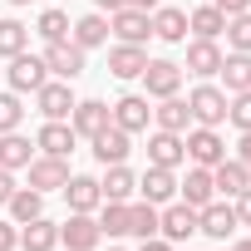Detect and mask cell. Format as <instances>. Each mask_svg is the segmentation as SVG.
I'll use <instances>...</instances> for the list:
<instances>
[{"label": "cell", "instance_id": "6da1fadb", "mask_svg": "<svg viewBox=\"0 0 251 251\" xmlns=\"http://www.w3.org/2000/svg\"><path fill=\"white\" fill-rule=\"evenodd\" d=\"M187 108H192V123H202V128H222L231 99H226L222 84H197V89L187 94Z\"/></svg>", "mask_w": 251, "mask_h": 251}, {"label": "cell", "instance_id": "7a4b0ae2", "mask_svg": "<svg viewBox=\"0 0 251 251\" xmlns=\"http://www.w3.org/2000/svg\"><path fill=\"white\" fill-rule=\"evenodd\" d=\"M84 54H89V50H79L74 40H54V45H45V54H40V59H45L50 79H69V84H74V79L89 69V59H84Z\"/></svg>", "mask_w": 251, "mask_h": 251}, {"label": "cell", "instance_id": "3957f363", "mask_svg": "<svg viewBox=\"0 0 251 251\" xmlns=\"http://www.w3.org/2000/svg\"><path fill=\"white\" fill-rule=\"evenodd\" d=\"M108 35H113L118 45H148V40H153V15L138 10V5H123V10L108 15Z\"/></svg>", "mask_w": 251, "mask_h": 251}, {"label": "cell", "instance_id": "277c9868", "mask_svg": "<svg viewBox=\"0 0 251 251\" xmlns=\"http://www.w3.org/2000/svg\"><path fill=\"white\" fill-rule=\"evenodd\" d=\"M138 79H143L148 99H173V94L182 89V64H173V59H148Z\"/></svg>", "mask_w": 251, "mask_h": 251}, {"label": "cell", "instance_id": "5b68a950", "mask_svg": "<svg viewBox=\"0 0 251 251\" xmlns=\"http://www.w3.org/2000/svg\"><path fill=\"white\" fill-rule=\"evenodd\" d=\"M236 226H241V222H236V207H231V202H217V197H212L207 207H197V231H207L212 241H231Z\"/></svg>", "mask_w": 251, "mask_h": 251}, {"label": "cell", "instance_id": "8992f818", "mask_svg": "<svg viewBox=\"0 0 251 251\" xmlns=\"http://www.w3.org/2000/svg\"><path fill=\"white\" fill-rule=\"evenodd\" d=\"M182 148H187V158H192L197 168H217V163L226 158V143H222V133H217V128H202V123H197V128L182 138Z\"/></svg>", "mask_w": 251, "mask_h": 251}, {"label": "cell", "instance_id": "52a82bcc", "mask_svg": "<svg viewBox=\"0 0 251 251\" xmlns=\"http://www.w3.org/2000/svg\"><path fill=\"white\" fill-rule=\"evenodd\" d=\"M74 89H69V79H45L40 89H35V108L45 113V118H69L74 113Z\"/></svg>", "mask_w": 251, "mask_h": 251}, {"label": "cell", "instance_id": "ba28073f", "mask_svg": "<svg viewBox=\"0 0 251 251\" xmlns=\"http://www.w3.org/2000/svg\"><path fill=\"white\" fill-rule=\"evenodd\" d=\"M192 231H197V207H187V202H168V207L158 212V236H163V241L177 246V241H187Z\"/></svg>", "mask_w": 251, "mask_h": 251}, {"label": "cell", "instance_id": "9c48e42d", "mask_svg": "<svg viewBox=\"0 0 251 251\" xmlns=\"http://www.w3.org/2000/svg\"><path fill=\"white\" fill-rule=\"evenodd\" d=\"M59 241H64L69 251H94V246L103 241L99 217H94V212H69V222L59 226Z\"/></svg>", "mask_w": 251, "mask_h": 251}, {"label": "cell", "instance_id": "30bf717a", "mask_svg": "<svg viewBox=\"0 0 251 251\" xmlns=\"http://www.w3.org/2000/svg\"><path fill=\"white\" fill-rule=\"evenodd\" d=\"M113 123V108L103 103V99H79L74 103V113H69V128L79 133V138H94V133H103Z\"/></svg>", "mask_w": 251, "mask_h": 251}, {"label": "cell", "instance_id": "8fae6325", "mask_svg": "<svg viewBox=\"0 0 251 251\" xmlns=\"http://www.w3.org/2000/svg\"><path fill=\"white\" fill-rule=\"evenodd\" d=\"M187 163V148H182V133H168V128H158V133H148V168H182Z\"/></svg>", "mask_w": 251, "mask_h": 251}, {"label": "cell", "instance_id": "7c38bea8", "mask_svg": "<svg viewBox=\"0 0 251 251\" xmlns=\"http://www.w3.org/2000/svg\"><path fill=\"white\" fill-rule=\"evenodd\" d=\"M64 182H69V158H50V153L30 158V187L35 192H59Z\"/></svg>", "mask_w": 251, "mask_h": 251}, {"label": "cell", "instance_id": "4fadbf2b", "mask_svg": "<svg viewBox=\"0 0 251 251\" xmlns=\"http://www.w3.org/2000/svg\"><path fill=\"white\" fill-rule=\"evenodd\" d=\"M89 143H94V158H99L103 168H113V163H128V153H133V133H123L118 123H108V128H103V133H94Z\"/></svg>", "mask_w": 251, "mask_h": 251}, {"label": "cell", "instance_id": "5bb4252c", "mask_svg": "<svg viewBox=\"0 0 251 251\" xmlns=\"http://www.w3.org/2000/svg\"><path fill=\"white\" fill-rule=\"evenodd\" d=\"M74 143H79V133L69 128V118H45V128L35 133V148L50 153V158H69Z\"/></svg>", "mask_w": 251, "mask_h": 251}, {"label": "cell", "instance_id": "9a60e30c", "mask_svg": "<svg viewBox=\"0 0 251 251\" xmlns=\"http://www.w3.org/2000/svg\"><path fill=\"white\" fill-rule=\"evenodd\" d=\"M5 79H10V89H15V94H35V89L50 79V69H45V59H40V54H15V59H10V69H5Z\"/></svg>", "mask_w": 251, "mask_h": 251}, {"label": "cell", "instance_id": "2e32d148", "mask_svg": "<svg viewBox=\"0 0 251 251\" xmlns=\"http://www.w3.org/2000/svg\"><path fill=\"white\" fill-rule=\"evenodd\" d=\"M138 197L153 202V207H168V202L177 197V173H173V168H148V173L138 177Z\"/></svg>", "mask_w": 251, "mask_h": 251}, {"label": "cell", "instance_id": "e0dca14e", "mask_svg": "<svg viewBox=\"0 0 251 251\" xmlns=\"http://www.w3.org/2000/svg\"><path fill=\"white\" fill-rule=\"evenodd\" d=\"M148 118H153L148 94H123V99L113 103V123H118L123 133H143V128H148Z\"/></svg>", "mask_w": 251, "mask_h": 251}, {"label": "cell", "instance_id": "ac0fdd59", "mask_svg": "<svg viewBox=\"0 0 251 251\" xmlns=\"http://www.w3.org/2000/svg\"><path fill=\"white\" fill-rule=\"evenodd\" d=\"M212 187H217L222 197H236V192L251 187V168H246L241 158H222V163L212 168Z\"/></svg>", "mask_w": 251, "mask_h": 251}, {"label": "cell", "instance_id": "d6986e66", "mask_svg": "<svg viewBox=\"0 0 251 251\" xmlns=\"http://www.w3.org/2000/svg\"><path fill=\"white\" fill-rule=\"evenodd\" d=\"M59 192H64L69 212H99V207H103V192H99V177H74V173H69V182H64Z\"/></svg>", "mask_w": 251, "mask_h": 251}, {"label": "cell", "instance_id": "ffe728a7", "mask_svg": "<svg viewBox=\"0 0 251 251\" xmlns=\"http://www.w3.org/2000/svg\"><path fill=\"white\" fill-rule=\"evenodd\" d=\"M153 35H158L163 45H187V10L158 5V10H153Z\"/></svg>", "mask_w": 251, "mask_h": 251}, {"label": "cell", "instance_id": "44dd1931", "mask_svg": "<svg viewBox=\"0 0 251 251\" xmlns=\"http://www.w3.org/2000/svg\"><path fill=\"white\" fill-rule=\"evenodd\" d=\"M187 74H197V79H212L217 69H222V45L217 40H192L187 45V64H182Z\"/></svg>", "mask_w": 251, "mask_h": 251}, {"label": "cell", "instance_id": "7402d4cb", "mask_svg": "<svg viewBox=\"0 0 251 251\" xmlns=\"http://www.w3.org/2000/svg\"><path fill=\"white\" fill-rule=\"evenodd\" d=\"M143 64H148V50L143 45H113L108 50V74L113 79H138Z\"/></svg>", "mask_w": 251, "mask_h": 251}, {"label": "cell", "instance_id": "603a6c76", "mask_svg": "<svg viewBox=\"0 0 251 251\" xmlns=\"http://www.w3.org/2000/svg\"><path fill=\"white\" fill-rule=\"evenodd\" d=\"M177 192H182V202H187V207H207V202L217 197V187H212V168H197V163H192V168H187V177L177 182Z\"/></svg>", "mask_w": 251, "mask_h": 251}, {"label": "cell", "instance_id": "cb8c5ba5", "mask_svg": "<svg viewBox=\"0 0 251 251\" xmlns=\"http://www.w3.org/2000/svg\"><path fill=\"white\" fill-rule=\"evenodd\" d=\"M99 192H103V202H128V197L138 192V177L128 173V163H113V168L99 177Z\"/></svg>", "mask_w": 251, "mask_h": 251}, {"label": "cell", "instance_id": "d4e9b609", "mask_svg": "<svg viewBox=\"0 0 251 251\" xmlns=\"http://www.w3.org/2000/svg\"><path fill=\"white\" fill-rule=\"evenodd\" d=\"M153 123L158 128H168V133H187L192 128V108H187V99H158V108H153Z\"/></svg>", "mask_w": 251, "mask_h": 251}, {"label": "cell", "instance_id": "484cf974", "mask_svg": "<svg viewBox=\"0 0 251 251\" xmlns=\"http://www.w3.org/2000/svg\"><path fill=\"white\" fill-rule=\"evenodd\" d=\"M217 74H222V89L226 94H246L251 89V54H236V50L222 54V69Z\"/></svg>", "mask_w": 251, "mask_h": 251}, {"label": "cell", "instance_id": "4316f807", "mask_svg": "<svg viewBox=\"0 0 251 251\" xmlns=\"http://www.w3.org/2000/svg\"><path fill=\"white\" fill-rule=\"evenodd\" d=\"M69 40L79 45V50H99L103 40H108V20L94 10V15H79L74 25H69Z\"/></svg>", "mask_w": 251, "mask_h": 251}, {"label": "cell", "instance_id": "83f0119b", "mask_svg": "<svg viewBox=\"0 0 251 251\" xmlns=\"http://www.w3.org/2000/svg\"><path fill=\"white\" fill-rule=\"evenodd\" d=\"M5 207H10V222H15V226H25V222L45 217V192H35V187H15Z\"/></svg>", "mask_w": 251, "mask_h": 251}, {"label": "cell", "instance_id": "f1b7e54d", "mask_svg": "<svg viewBox=\"0 0 251 251\" xmlns=\"http://www.w3.org/2000/svg\"><path fill=\"white\" fill-rule=\"evenodd\" d=\"M20 246H25V251H54V246H59V226H54L50 217H35V222L20 226Z\"/></svg>", "mask_w": 251, "mask_h": 251}, {"label": "cell", "instance_id": "f546056e", "mask_svg": "<svg viewBox=\"0 0 251 251\" xmlns=\"http://www.w3.org/2000/svg\"><path fill=\"white\" fill-rule=\"evenodd\" d=\"M30 158H35V143H30V138H20V133H0V168L20 173V168H30Z\"/></svg>", "mask_w": 251, "mask_h": 251}, {"label": "cell", "instance_id": "4dcf8cb0", "mask_svg": "<svg viewBox=\"0 0 251 251\" xmlns=\"http://www.w3.org/2000/svg\"><path fill=\"white\" fill-rule=\"evenodd\" d=\"M187 30H192L197 40H217V35L226 30V15H222L217 5H197V10L187 15Z\"/></svg>", "mask_w": 251, "mask_h": 251}, {"label": "cell", "instance_id": "1f68e13d", "mask_svg": "<svg viewBox=\"0 0 251 251\" xmlns=\"http://www.w3.org/2000/svg\"><path fill=\"white\" fill-rule=\"evenodd\" d=\"M128 236H138V241L158 236V207L153 202H133L128 207Z\"/></svg>", "mask_w": 251, "mask_h": 251}, {"label": "cell", "instance_id": "d6a6232c", "mask_svg": "<svg viewBox=\"0 0 251 251\" xmlns=\"http://www.w3.org/2000/svg\"><path fill=\"white\" fill-rule=\"evenodd\" d=\"M25 45H30V30H25L20 20H0V59L25 54Z\"/></svg>", "mask_w": 251, "mask_h": 251}, {"label": "cell", "instance_id": "836d02e7", "mask_svg": "<svg viewBox=\"0 0 251 251\" xmlns=\"http://www.w3.org/2000/svg\"><path fill=\"white\" fill-rule=\"evenodd\" d=\"M99 231H103V236H128V202H103Z\"/></svg>", "mask_w": 251, "mask_h": 251}, {"label": "cell", "instance_id": "e575fe53", "mask_svg": "<svg viewBox=\"0 0 251 251\" xmlns=\"http://www.w3.org/2000/svg\"><path fill=\"white\" fill-rule=\"evenodd\" d=\"M222 35H226V45H231L236 54H251V10H241V15H231Z\"/></svg>", "mask_w": 251, "mask_h": 251}, {"label": "cell", "instance_id": "d590c367", "mask_svg": "<svg viewBox=\"0 0 251 251\" xmlns=\"http://www.w3.org/2000/svg\"><path fill=\"white\" fill-rule=\"evenodd\" d=\"M35 30H40V40H45V45H54V40H69V15H64V10H45Z\"/></svg>", "mask_w": 251, "mask_h": 251}, {"label": "cell", "instance_id": "8d00e7d4", "mask_svg": "<svg viewBox=\"0 0 251 251\" xmlns=\"http://www.w3.org/2000/svg\"><path fill=\"white\" fill-rule=\"evenodd\" d=\"M20 118H25L20 94H15V89H10V94H0V133H15V128H20Z\"/></svg>", "mask_w": 251, "mask_h": 251}, {"label": "cell", "instance_id": "74e56055", "mask_svg": "<svg viewBox=\"0 0 251 251\" xmlns=\"http://www.w3.org/2000/svg\"><path fill=\"white\" fill-rule=\"evenodd\" d=\"M226 118L236 123L241 133H251V89H246V94H231V108H226Z\"/></svg>", "mask_w": 251, "mask_h": 251}, {"label": "cell", "instance_id": "f35d334b", "mask_svg": "<svg viewBox=\"0 0 251 251\" xmlns=\"http://www.w3.org/2000/svg\"><path fill=\"white\" fill-rule=\"evenodd\" d=\"M231 207H236V222H241V226H251V187H246V192H236V197H231Z\"/></svg>", "mask_w": 251, "mask_h": 251}, {"label": "cell", "instance_id": "ab89813d", "mask_svg": "<svg viewBox=\"0 0 251 251\" xmlns=\"http://www.w3.org/2000/svg\"><path fill=\"white\" fill-rule=\"evenodd\" d=\"M20 246V226L15 222H0V251H15Z\"/></svg>", "mask_w": 251, "mask_h": 251}, {"label": "cell", "instance_id": "60d3db41", "mask_svg": "<svg viewBox=\"0 0 251 251\" xmlns=\"http://www.w3.org/2000/svg\"><path fill=\"white\" fill-rule=\"evenodd\" d=\"M212 5H217V10H222V15L231 20V15H241V10H251V0H212Z\"/></svg>", "mask_w": 251, "mask_h": 251}, {"label": "cell", "instance_id": "b9f144b4", "mask_svg": "<svg viewBox=\"0 0 251 251\" xmlns=\"http://www.w3.org/2000/svg\"><path fill=\"white\" fill-rule=\"evenodd\" d=\"M10 192H15V173H10V168H0V207L10 202Z\"/></svg>", "mask_w": 251, "mask_h": 251}, {"label": "cell", "instance_id": "7bdbcfd3", "mask_svg": "<svg viewBox=\"0 0 251 251\" xmlns=\"http://www.w3.org/2000/svg\"><path fill=\"white\" fill-rule=\"evenodd\" d=\"M99 5V15H113V10H123V5H133V0H94Z\"/></svg>", "mask_w": 251, "mask_h": 251}, {"label": "cell", "instance_id": "ee69618b", "mask_svg": "<svg viewBox=\"0 0 251 251\" xmlns=\"http://www.w3.org/2000/svg\"><path fill=\"white\" fill-rule=\"evenodd\" d=\"M236 158L251 168V133H241V143H236Z\"/></svg>", "mask_w": 251, "mask_h": 251}, {"label": "cell", "instance_id": "f6af8a7d", "mask_svg": "<svg viewBox=\"0 0 251 251\" xmlns=\"http://www.w3.org/2000/svg\"><path fill=\"white\" fill-rule=\"evenodd\" d=\"M138 251H173V241H163V236H148Z\"/></svg>", "mask_w": 251, "mask_h": 251}, {"label": "cell", "instance_id": "bcb514c9", "mask_svg": "<svg viewBox=\"0 0 251 251\" xmlns=\"http://www.w3.org/2000/svg\"><path fill=\"white\" fill-rule=\"evenodd\" d=\"M133 5H138V10H148V15H153V10H158V5H163V0H133Z\"/></svg>", "mask_w": 251, "mask_h": 251}, {"label": "cell", "instance_id": "7dc6e473", "mask_svg": "<svg viewBox=\"0 0 251 251\" xmlns=\"http://www.w3.org/2000/svg\"><path fill=\"white\" fill-rule=\"evenodd\" d=\"M231 251H251V236H241V241H236V246H231Z\"/></svg>", "mask_w": 251, "mask_h": 251}, {"label": "cell", "instance_id": "c3c4849f", "mask_svg": "<svg viewBox=\"0 0 251 251\" xmlns=\"http://www.w3.org/2000/svg\"><path fill=\"white\" fill-rule=\"evenodd\" d=\"M10 5H30V0H10Z\"/></svg>", "mask_w": 251, "mask_h": 251}, {"label": "cell", "instance_id": "681fc988", "mask_svg": "<svg viewBox=\"0 0 251 251\" xmlns=\"http://www.w3.org/2000/svg\"><path fill=\"white\" fill-rule=\"evenodd\" d=\"M222 251H231V246H226V241H222Z\"/></svg>", "mask_w": 251, "mask_h": 251}, {"label": "cell", "instance_id": "f907efd6", "mask_svg": "<svg viewBox=\"0 0 251 251\" xmlns=\"http://www.w3.org/2000/svg\"><path fill=\"white\" fill-rule=\"evenodd\" d=\"M108 251H123V246H108Z\"/></svg>", "mask_w": 251, "mask_h": 251}]
</instances>
